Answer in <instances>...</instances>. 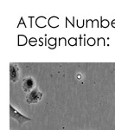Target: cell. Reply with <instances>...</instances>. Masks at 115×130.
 <instances>
[{"label":"cell","mask_w":115,"mask_h":130,"mask_svg":"<svg viewBox=\"0 0 115 130\" xmlns=\"http://www.w3.org/2000/svg\"><path fill=\"white\" fill-rule=\"evenodd\" d=\"M43 94L42 93L38 88H35L32 91L27 94L26 95V102L28 104H35L43 98Z\"/></svg>","instance_id":"cell-2"},{"label":"cell","mask_w":115,"mask_h":130,"mask_svg":"<svg viewBox=\"0 0 115 130\" xmlns=\"http://www.w3.org/2000/svg\"><path fill=\"white\" fill-rule=\"evenodd\" d=\"M35 80L32 78L31 76H28V77H25V78L23 80V90L26 93H30V91H32L33 89H35Z\"/></svg>","instance_id":"cell-4"},{"label":"cell","mask_w":115,"mask_h":130,"mask_svg":"<svg viewBox=\"0 0 115 130\" xmlns=\"http://www.w3.org/2000/svg\"><path fill=\"white\" fill-rule=\"evenodd\" d=\"M20 77V70L17 64L10 63V80L11 83H16L19 80Z\"/></svg>","instance_id":"cell-3"},{"label":"cell","mask_w":115,"mask_h":130,"mask_svg":"<svg viewBox=\"0 0 115 130\" xmlns=\"http://www.w3.org/2000/svg\"><path fill=\"white\" fill-rule=\"evenodd\" d=\"M10 116L11 119H14L15 121H17L19 126L24 124L25 122H28V121H31V118L27 117V116H25L24 115L21 114L19 111L16 110L11 104H10Z\"/></svg>","instance_id":"cell-1"}]
</instances>
